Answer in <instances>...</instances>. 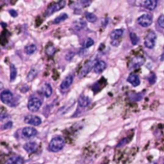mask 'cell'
I'll use <instances>...</instances> for the list:
<instances>
[{"instance_id":"obj_1","label":"cell","mask_w":164,"mask_h":164,"mask_svg":"<svg viewBox=\"0 0 164 164\" xmlns=\"http://www.w3.org/2000/svg\"><path fill=\"white\" fill-rule=\"evenodd\" d=\"M64 146H65V139H64L62 136H54L51 139V141L49 142L48 145V150L52 153H57V152H60Z\"/></svg>"},{"instance_id":"obj_2","label":"cell","mask_w":164,"mask_h":164,"mask_svg":"<svg viewBox=\"0 0 164 164\" xmlns=\"http://www.w3.org/2000/svg\"><path fill=\"white\" fill-rule=\"evenodd\" d=\"M43 104V98L38 95H33L29 98L27 107L31 112H37Z\"/></svg>"},{"instance_id":"obj_3","label":"cell","mask_w":164,"mask_h":164,"mask_svg":"<svg viewBox=\"0 0 164 164\" xmlns=\"http://www.w3.org/2000/svg\"><path fill=\"white\" fill-rule=\"evenodd\" d=\"M66 2L65 1H59V2H55V3H52L51 5L48 6V8L46 9L45 12V16H49L50 15L56 13V12L60 11L61 9H63L65 7Z\"/></svg>"},{"instance_id":"obj_4","label":"cell","mask_w":164,"mask_h":164,"mask_svg":"<svg viewBox=\"0 0 164 164\" xmlns=\"http://www.w3.org/2000/svg\"><path fill=\"white\" fill-rule=\"evenodd\" d=\"M137 23L142 27H149L153 23V16L151 14H143L137 19Z\"/></svg>"},{"instance_id":"obj_5","label":"cell","mask_w":164,"mask_h":164,"mask_svg":"<svg viewBox=\"0 0 164 164\" xmlns=\"http://www.w3.org/2000/svg\"><path fill=\"white\" fill-rule=\"evenodd\" d=\"M155 40H156V34L155 33V31L153 30L149 31V33L145 38V42H144L145 46L149 49L154 48L155 45Z\"/></svg>"},{"instance_id":"obj_6","label":"cell","mask_w":164,"mask_h":164,"mask_svg":"<svg viewBox=\"0 0 164 164\" xmlns=\"http://www.w3.org/2000/svg\"><path fill=\"white\" fill-rule=\"evenodd\" d=\"M73 81V74L67 75V77L63 79V81L61 82V84H60V90H61V92H63V93L67 92L70 89V87L72 86Z\"/></svg>"},{"instance_id":"obj_7","label":"cell","mask_w":164,"mask_h":164,"mask_svg":"<svg viewBox=\"0 0 164 164\" xmlns=\"http://www.w3.org/2000/svg\"><path fill=\"white\" fill-rule=\"evenodd\" d=\"M124 34V30L123 29H115L110 34V38H111V43L113 45H117L119 44L120 40Z\"/></svg>"},{"instance_id":"obj_8","label":"cell","mask_w":164,"mask_h":164,"mask_svg":"<svg viewBox=\"0 0 164 164\" xmlns=\"http://www.w3.org/2000/svg\"><path fill=\"white\" fill-rule=\"evenodd\" d=\"M21 134H22V137L29 139V138H33L36 136L38 134V131L36 128H34L33 127H25L22 128Z\"/></svg>"},{"instance_id":"obj_9","label":"cell","mask_w":164,"mask_h":164,"mask_svg":"<svg viewBox=\"0 0 164 164\" xmlns=\"http://www.w3.org/2000/svg\"><path fill=\"white\" fill-rule=\"evenodd\" d=\"M0 99L5 104H11L14 99V95L10 90H4L0 94Z\"/></svg>"},{"instance_id":"obj_10","label":"cell","mask_w":164,"mask_h":164,"mask_svg":"<svg viewBox=\"0 0 164 164\" xmlns=\"http://www.w3.org/2000/svg\"><path fill=\"white\" fill-rule=\"evenodd\" d=\"M145 62V59L141 56H135L133 57L132 59L128 63V68L130 69H137L139 67H141Z\"/></svg>"},{"instance_id":"obj_11","label":"cell","mask_w":164,"mask_h":164,"mask_svg":"<svg viewBox=\"0 0 164 164\" xmlns=\"http://www.w3.org/2000/svg\"><path fill=\"white\" fill-rule=\"evenodd\" d=\"M24 122H25V124L30 125L31 127L32 126L36 127V126H40L42 124V119L38 116L31 115V116H26L24 118Z\"/></svg>"},{"instance_id":"obj_12","label":"cell","mask_w":164,"mask_h":164,"mask_svg":"<svg viewBox=\"0 0 164 164\" xmlns=\"http://www.w3.org/2000/svg\"><path fill=\"white\" fill-rule=\"evenodd\" d=\"M157 4L159 2L156 1V0H146V1H143V2H139L138 5L142 6L143 8L147 9L149 11H154L155 10V8L157 7Z\"/></svg>"},{"instance_id":"obj_13","label":"cell","mask_w":164,"mask_h":164,"mask_svg":"<svg viewBox=\"0 0 164 164\" xmlns=\"http://www.w3.org/2000/svg\"><path fill=\"white\" fill-rule=\"evenodd\" d=\"M107 65L106 63H105L104 61H97L95 64H94V68H93V71L95 72L96 73H102L105 69H106Z\"/></svg>"},{"instance_id":"obj_14","label":"cell","mask_w":164,"mask_h":164,"mask_svg":"<svg viewBox=\"0 0 164 164\" xmlns=\"http://www.w3.org/2000/svg\"><path fill=\"white\" fill-rule=\"evenodd\" d=\"M23 163H24V159L20 155L11 156L5 162V164H23Z\"/></svg>"},{"instance_id":"obj_15","label":"cell","mask_w":164,"mask_h":164,"mask_svg":"<svg viewBox=\"0 0 164 164\" xmlns=\"http://www.w3.org/2000/svg\"><path fill=\"white\" fill-rule=\"evenodd\" d=\"M127 82H128V83H130L134 87L138 86L140 84V77H139V75H137L135 73L130 74V75H128V77H127Z\"/></svg>"},{"instance_id":"obj_16","label":"cell","mask_w":164,"mask_h":164,"mask_svg":"<svg viewBox=\"0 0 164 164\" xmlns=\"http://www.w3.org/2000/svg\"><path fill=\"white\" fill-rule=\"evenodd\" d=\"M23 149H24L27 153L32 154L38 149V144L36 142H28L23 146Z\"/></svg>"},{"instance_id":"obj_17","label":"cell","mask_w":164,"mask_h":164,"mask_svg":"<svg viewBox=\"0 0 164 164\" xmlns=\"http://www.w3.org/2000/svg\"><path fill=\"white\" fill-rule=\"evenodd\" d=\"M94 68V65H93V62L92 61H88L84 67L82 68L81 72H80V77H85V75L90 72V70H92Z\"/></svg>"},{"instance_id":"obj_18","label":"cell","mask_w":164,"mask_h":164,"mask_svg":"<svg viewBox=\"0 0 164 164\" xmlns=\"http://www.w3.org/2000/svg\"><path fill=\"white\" fill-rule=\"evenodd\" d=\"M91 103V99L86 96H80L78 98V105L80 107H87Z\"/></svg>"},{"instance_id":"obj_19","label":"cell","mask_w":164,"mask_h":164,"mask_svg":"<svg viewBox=\"0 0 164 164\" xmlns=\"http://www.w3.org/2000/svg\"><path fill=\"white\" fill-rule=\"evenodd\" d=\"M86 27V21L83 20H78L73 22V29L75 31H80Z\"/></svg>"},{"instance_id":"obj_20","label":"cell","mask_w":164,"mask_h":164,"mask_svg":"<svg viewBox=\"0 0 164 164\" xmlns=\"http://www.w3.org/2000/svg\"><path fill=\"white\" fill-rule=\"evenodd\" d=\"M43 93L45 98H49L52 95V87L49 83H45L43 87Z\"/></svg>"},{"instance_id":"obj_21","label":"cell","mask_w":164,"mask_h":164,"mask_svg":"<svg viewBox=\"0 0 164 164\" xmlns=\"http://www.w3.org/2000/svg\"><path fill=\"white\" fill-rule=\"evenodd\" d=\"M24 50H25V52H26V54L31 55V54H33V53H35V52H36V50H37V46H36V45H34V44L28 45L25 46Z\"/></svg>"},{"instance_id":"obj_22","label":"cell","mask_w":164,"mask_h":164,"mask_svg":"<svg viewBox=\"0 0 164 164\" xmlns=\"http://www.w3.org/2000/svg\"><path fill=\"white\" fill-rule=\"evenodd\" d=\"M38 70L35 69V68H32L30 71H29L28 74H27V81H32L35 77L38 75Z\"/></svg>"},{"instance_id":"obj_23","label":"cell","mask_w":164,"mask_h":164,"mask_svg":"<svg viewBox=\"0 0 164 164\" xmlns=\"http://www.w3.org/2000/svg\"><path fill=\"white\" fill-rule=\"evenodd\" d=\"M16 74H17L16 68L15 67V65L11 64V65H10V80L14 81L16 79Z\"/></svg>"},{"instance_id":"obj_24","label":"cell","mask_w":164,"mask_h":164,"mask_svg":"<svg viewBox=\"0 0 164 164\" xmlns=\"http://www.w3.org/2000/svg\"><path fill=\"white\" fill-rule=\"evenodd\" d=\"M67 19H68V15L67 14H62L60 16H58L56 19H54L53 24H59V23H61L64 20H66Z\"/></svg>"},{"instance_id":"obj_25","label":"cell","mask_w":164,"mask_h":164,"mask_svg":"<svg viewBox=\"0 0 164 164\" xmlns=\"http://www.w3.org/2000/svg\"><path fill=\"white\" fill-rule=\"evenodd\" d=\"M85 17L89 22H96L97 21V16L93 13H85Z\"/></svg>"},{"instance_id":"obj_26","label":"cell","mask_w":164,"mask_h":164,"mask_svg":"<svg viewBox=\"0 0 164 164\" xmlns=\"http://www.w3.org/2000/svg\"><path fill=\"white\" fill-rule=\"evenodd\" d=\"M130 42L133 45H136L139 43V38L135 33L133 32L130 33Z\"/></svg>"},{"instance_id":"obj_27","label":"cell","mask_w":164,"mask_h":164,"mask_svg":"<svg viewBox=\"0 0 164 164\" xmlns=\"http://www.w3.org/2000/svg\"><path fill=\"white\" fill-rule=\"evenodd\" d=\"M45 52H46V54H48V56H52L55 53V48H54L53 45H49V46L46 48Z\"/></svg>"},{"instance_id":"obj_28","label":"cell","mask_w":164,"mask_h":164,"mask_svg":"<svg viewBox=\"0 0 164 164\" xmlns=\"http://www.w3.org/2000/svg\"><path fill=\"white\" fill-rule=\"evenodd\" d=\"M94 44H95L94 40L91 39V38H88V39L86 40V42L84 43V48H89L90 46H92Z\"/></svg>"},{"instance_id":"obj_29","label":"cell","mask_w":164,"mask_h":164,"mask_svg":"<svg viewBox=\"0 0 164 164\" xmlns=\"http://www.w3.org/2000/svg\"><path fill=\"white\" fill-rule=\"evenodd\" d=\"M157 24L160 28L164 29V15H161L159 19H157Z\"/></svg>"},{"instance_id":"obj_30","label":"cell","mask_w":164,"mask_h":164,"mask_svg":"<svg viewBox=\"0 0 164 164\" xmlns=\"http://www.w3.org/2000/svg\"><path fill=\"white\" fill-rule=\"evenodd\" d=\"M148 81L150 82V84H155V81H156L155 74V73H151V74L149 75V77H148Z\"/></svg>"},{"instance_id":"obj_31","label":"cell","mask_w":164,"mask_h":164,"mask_svg":"<svg viewBox=\"0 0 164 164\" xmlns=\"http://www.w3.org/2000/svg\"><path fill=\"white\" fill-rule=\"evenodd\" d=\"M12 126H13V123L12 122H8V123H6V124H4L2 126V130H7V128H11Z\"/></svg>"},{"instance_id":"obj_32","label":"cell","mask_w":164,"mask_h":164,"mask_svg":"<svg viewBox=\"0 0 164 164\" xmlns=\"http://www.w3.org/2000/svg\"><path fill=\"white\" fill-rule=\"evenodd\" d=\"M91 3H92L91 1H80V2H79V4H80L83 8L87 7V6H89Z\"/></svg>"},{"instance_id":"obj_33","label":"cell","mask_w":164,"mask_h":164,"mask_svg":"<svg viewBox=\"0 0 164 164\" xmlns=\"http://www.w3.org/2000/svg\"><path fill=\"white\" fill-rule=\"evenodd\" d=\"M10 14L13 16H17V13H16V12H15L14 10H10Z\"/></svg>"},{"instance_id":"obj_34","label":"cell","mask_w":164,"mask_h":164,"mask_svg":"<svg viewBox=\"0 0 164 164\" xmlns=\"http://www.w3.org/2000/svg\"><path fill=\"white\" fill-rule=\"evenodd\" d=\"M160 60H161V61H164V53L160 56Z\"/></svg>"}]
</instances>
